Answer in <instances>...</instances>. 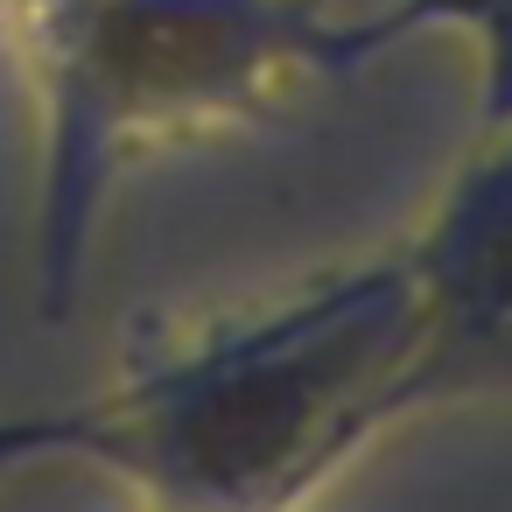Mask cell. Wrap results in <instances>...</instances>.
<instances>
[{"mask_svg":"<svg viewBox=\"0 0 512 512\" xmlns=\"http://www.w3.org/2000/svg\"><path fill=\"white\" fill-rule=\"evenodd\" d=\"M372 57H386L372 8L337 0H57L15 57L36 99V316L64 323L78 309L106 197L141 155L253 120Z\"/></svg>","mask_w":512,"mask_h":512,"instance_id":"7a4b0ae2","label":"cell"},{"mask_svg":"<svg viewBox=\"0 0 512 512\" xmlns=\"http://www.w3.org/2000/svg\"><path fill=\"white\" fill-rule=\"evenodd\" d=\"M0 477H8V470H0Z\"/></svg>","mask_w":512,"mask_h":512,"instance_id":"8992f818","label":"cell"},{"mask_svg":"<svg viewBox=\"0 0 512 512\" xmlns=\"http://www.w3.org/2000/svg\"><path fill=\"white\" fill-rule=\"evenodd\" d=\"M400 253L260 302L71 407L0 414V470L92 463L155 512H295L400 421Z\"/></svg>","mask_w":512,"mask_h":512,"instance_id":"6da1fadb","label":"cell"},{"mask_svg":"<svg viewBox=\"0 0 512 512\" xmlns=\"http://www.w3.org/2000/svg\"><path fill=\"white\" fill-rule=\"evenodd\" d=\"M379 43H407L421 29H456L477 57V134H512V0H379Z\"/></svg>","mask_w":512,"mask_h":512,"instance_id":"277c9868","label":"cell"},{"mask_svg":"<svg viewBox=\"0 0 512 512\" xmlns=\"http://www.w3.org/2000/svg\"><path fill=\"white\" fill-rule=\"evenodd\" d=\"M414 344L400 421L463 400H512V134H477L470 162L400 246Z\"/></svg>","mask_w":512,"mask_h":512,"instance_id":"3957f363","label":"cell"},{"mask_svg":"<svg viewBox=\"0 0 512 512\" xmlns=\"http://www.w3.org/2000/svg\"><path fill=\"white\" fill-rule=\"evenodd\" d=\"M50 8H57V0H0V57H22Z\"/></svg>","mask_w":512,"mask_h":512,"instance_id":"5b68a950","label":"cell"}]
</instances>
